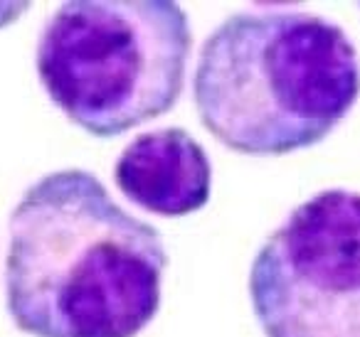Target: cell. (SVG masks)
Masks as SVG:
<instances>
[{"label":"cell","mask_w":360,"mask_h":337,"mask_svg":"<svg viewBox=\"0 0 360 337\" xmlns=\"http://www.w3.org/2000/svg\"><path fill=\"white\" fill-rule=\"evenodd\" d=\"M6 303L30 337H139L163 300L168 251L96 175L55 170L11 212Z\"/></svg>","instance_id":"6da1fadb"},{"label":"cell","mask_w":360,"mask_h":337,"mask_svg":"<svg viewBox=\"0 0 360 337\" xmlns=\"http://www.w3.org/2000/svg\"><path fill=\"white\" fill-rule=\"evenodd\" d=\"M358 96L355 45L340 25L301 11L230 15L207 35L193 77L202 126L255 158L321 143Z\"/></svg>","instance_id":"7a4b0ae2"},{"label":"cell","mask_w":360,"mask_h":337,"mask_svg":"<svg viewBox=\"0 0 360 337\" xmlns=\"http://www.w3.org/2000/svg\"><path fill=\"white\" fill-rule=\"evenodd\" d=\"M250 300L264 337H360V192L291 209L252 261Z\"/></svg>","instance_id":"277c9868"},{"label":"cell","mask_w":360,"mask_h":337,"mask_svg":"<svg viewBox=\"0 0 360 337\" xmlns=\"http://www.w3.org/2000/svg\"><path fill=\"white\" fill-rule=\"evenodd\" d=\"M129 202L158 217H188L210 202L212 165L205 148L178 126L139 133L114 165Z\"/></svg>","instance_id":"5b68a950"},{"label":"cell","mask_w":360,"mask_h":337,"mask_svg":"<svg viewBox=\"0 0 360 337\" xmlns=\"http://www.w3.org/2000/svg\"><path fill=\"white\" fill-rule=\"evenodd\" d=\"M193 32L173 0H70L37 40L50 101L94 138L168 114L186 86Z\"/></svg>","instance_id":"3957f363"}]
</instances>
